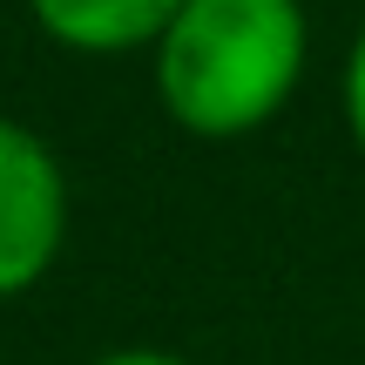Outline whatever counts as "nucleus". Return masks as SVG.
<instances>
[{
    "instance_id": "nucleus-1",
    "label": "nucleus",
    "mask_w": 365,
    "mask_h": 365,
    "mask_svg": "<svg viewBox=\"0 0 365 365\" xmlns=\"http://www.w3.org/2000/svg\"><path fill=\"white\" fill-rule=\"evenodd\" d=\"M156 95L203 143L250 135L298 95L312 21L298 0H182L156 41Z\"/></svg>"
},
{
    "instance_id": "nucleus-2",
    "label": "nucleus",
    "mask_w": 365,
    "mask_h": 365,
    "mask_svg": "<svg viewBox=\"0 0 365 365\" xmlns=\"http://www.w3.org/2000/svg\"><path fill=\"white\" fill-rule=\"evenodd\" d=\"M68 237V176L27 122L0 115V298H21L54 271Z\"/></svg>"
},
{
    "instance_id": "nucleus-3",
    "label": "nucleus",
    "mask_w": 365,
    "mask_h": 365,
    "mask_svg": "<svg viewBox=\"0 0 365 365\" xmlns=\"http://www.w3.org/2000/svg\"><path fill=\"white\" fill-rule=\"evenodd\" d=\"M27 14L68 54H135L170 34L182 0H27Z\"/></svg>"
},
{
    "instance_id": "nucleus-4",
    "label": "nucleus",
    "mask_w": 365,
    "mask_h": 365,
    "mask_svg": "<svg viewBox=\"0 0 365 365\" xmlns=\"http://www.w3.org/2000/svg\"><path fill=\"white\" fill-rule=\"evenodd\" d=\"M339 102H345V129L365 149V27L352 34V54H345V75H339Z\"/></svg>"
},
{
    "instance_id": "nucleus-5",
    "label": "nucleus",
    "mask_w": 365,
    "mask_h": 365,
    "mask_svg": "<svg viewBox=\"0 0 365 365\" xmlns=\"http://www.w3.org/2000/svg\"><path fill=\"white\" fill-rule=\"evenodd\" d=\"M88 365H190V359L156 352V345H122V352H102V359H88Z\"/></svg>"
}]
</instances>
